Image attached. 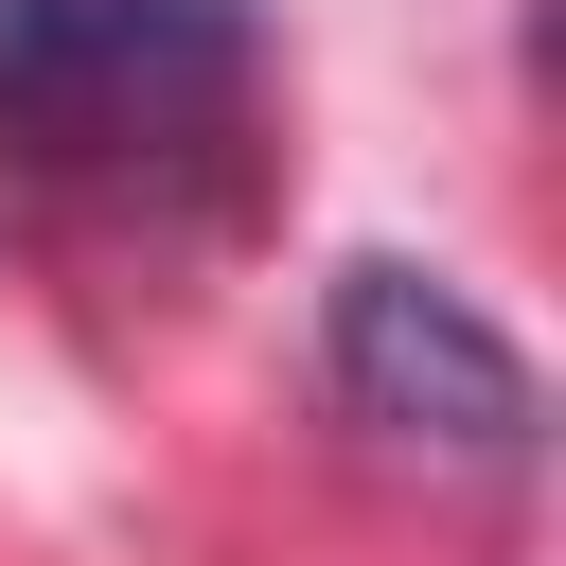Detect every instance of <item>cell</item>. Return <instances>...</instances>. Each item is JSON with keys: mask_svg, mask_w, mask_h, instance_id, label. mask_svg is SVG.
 <instances>
[{"mask_svg": "<svg viewBox=\"0 0 566 566\" xmlns=\"http://www.w3.org/2000/svg\"><path fill=\"white\" fill-rule=\"evenodd\" d=\"M248 18L230 0H0V159L35 177H177L248 142Z\"/></svg>", "mask_w": 566, "mask_h": 566, "instance_id": "6da1fadb", "label": "cell"}, {"mask_svg": "<svg viewBox=\"0 0 566 566\" xmlns=\"http://www.w3.org/2000/svg\"><path fill=\"white\" fill-rule=\"evenodd\" d=\"M336 407L389 424V442H442V460H531V354L442 283V265H336Z\"/></svg>", "mask_w": 566, "mask_h": 566, "instance_id": "7a4b0ae2", "label": "cell"}]
</instances>
